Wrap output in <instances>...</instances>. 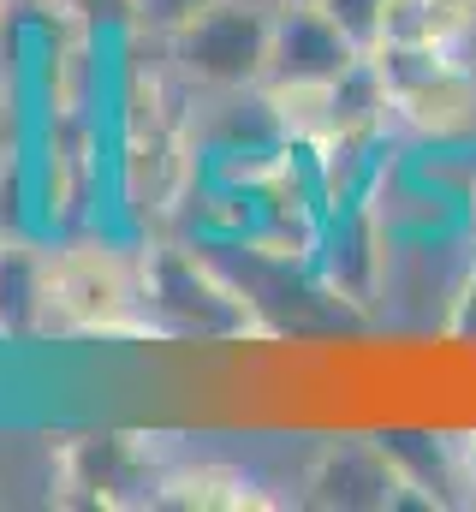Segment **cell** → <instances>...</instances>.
Wrapping results in <instances>:
<instances>
[{"label":"cell","instance_id":"cell-13","mask_svg":"<svg viewBox=\"0 0 476 512\" xmlns=\"http://www.w3.org/2000/svg\"><path fill=\"white\" fill-rule=\"evenodd\" d=\"M0 12H6V6H0Z\"/></svg>","mask_w":476,"mask_h":512},{"label":"cell","instance_id":"cell-12","mask_svg":"<svg viewBox=\"0 0 476 512\" xmlns=\"http://www.w3.org/2000/svg\"><path fill=\"white\" fill-rule=\"evenodd\" d=\"M0 6H18V0H0Z\"/></svg>","mask_w":476,"mask_h":512},{"label":"cell","instance_id":"cell-8","mask_svg":"<svg viewBox=\"0 0 476 512\" xmlns=\"http://www.w3.org/2000/svg\"><path fill=\"white\" fill-rule=\"evenodd\" d=\"M72 30H131V0H42Z\"/></svg>","mask_w":476,"mask_h":512},{"label":"cell","instance_id":"cell-7","mask_svg":"<svg viewBox=\"0 0 476 512\" xmlns=\"http://www.w3.org/2000/svg\"><path fill=\"white\" fill-rule=\"evenodd\" d=\"M215 0H131V36H173Z\"/></svg>","mask_w":476,"mask_h":512},{"label":"cell","instance_id":"cell-11","mask_svg":"<svg viewBox=\"0 0 476 512\" xmlns=\"http://www.w3.org/2000/svg\"><path fill=\"white\" fill-rule=\"evenodd\" d=\"M459 447H465V489H471V507H476V429L459 435Z\"/></svg>","mask_w":476,"mask_h":512},{"label":"cell","instance_id":"cell-6","mask_svg":"<svg viewBox=\"0 0 476 512\" xmlns=\"http://www.w3.org/2000/svg\"><path fill=\"white\" fill-rule=\"evenodd\" d=\"M42 298H48V251L0 233V340L42 334Z\"/></svg>","mask_w":476,"mask_h":512},{"label":"cell","instance_id":"cell-3","mask_svg":"<svg viewBox=\"0 0 476 512\" xmlns=\"http://www.w3.org/2000/svg\"><path fill=\"white\" fill-rule=\"evenodd\" d=\"M274 0H215L173 36H149L185 90H256L268 78Z\"/></svg>","mask_w":476,"mask_h":512},{"label":"cell","instance_id":"cell-4","mask_svg":"<svg viewBox=\"0 0 476 512\" xmlns=\"http://www.w3.org/2000/svg\"><path fill=\"white\" fill-rule=\"evenodd\" d=\"M352 36L334 24L322 0H274V36H268V78L262 84H334L352 66Z\"/></svg>","mask_w":476,"mask_h":512},{"label":"cell","instance_id":"cell-9","mask_svg":"<svg viewBox=\"0 0 476 512\" xmlns=\"http://www.w3.org/2000/svg\"><path fill=\"white\" fill-rule=\"evenodd\" d=\"M334 12V24L352 36L357 48H375L381 42V18H387V0H322Z\"/></svg>","mask_w":476,"mask_h":512},{"label":"cell","instance_id":"cell-1","mask_svg":"<svg viewBox=\"0 0 476 512\" xmlns=\"http://www.w3.org/2000/svg\"><path fill=\"white\" fill-rule=\"evenodd\" d=\"M42 334H149L143 316V251H119L108 239H66L48 245V298Z\"/></svg>","mask_w":476,"mask_h":512},{"label":"cell","instance_id":"cell-2","mask_svg":"<svg viewBox=\"0 0 476 512\" xmlns=\"http://www.w3.org/2000/svg\"><path fill=\"white\" fill-rule=\"evenodd\" d=\"M143 316L155 340H268L238 280L203 245H143Z\"/></svg>","mask_w":476,"mask_h":512},{"label":"cell","instance_id":"cell-5","mask_svg":"<svg viewBox=\"0 0 476 512\" xmlns=\"http://www.w3.org/2000/svg\"><path fill=\"white\" fill-rule=\"evenodd\" d=\"M304 501H316V507H429L405 477H399V465L387 459V447L369 435V441H328L316 459H310V471H304Z\"/></svg>","mask_w":476,"mask_h":512},{"label":"cell","instance_id":"cell-10","mask_svg":"<svg viewBox=\"0 0 476 512\" xmlns=\"http://www.w3.org/2000/svg\"><path fill=\"white\" fill-rule=\"evenodd\" d=\"M441 340L476 346V262H471V274L459 280V292H453V310H447V328H441Z\"/></svg>","mask_w":476,"mask_h":512}]
</instances>
